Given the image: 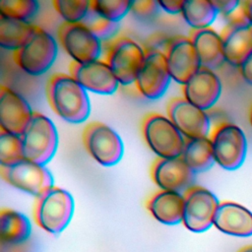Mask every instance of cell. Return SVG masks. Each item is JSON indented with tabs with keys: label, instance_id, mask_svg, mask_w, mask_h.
I'll return each mask as SVG.
<instances>
[{
	"label": "cell",
	"instance_id": "18",
	"mask_svg": "<svg viewBox=\"0 0 252 252\" xmlns=\"http://www.w3.org/2000/svg\"><path fill=\"white\" fill-rule=\"evenodd\" d=\"M33 111L29 102L12 89L0 88L1 130L21 136L32 119Z\"/></svg>",
	"mask_w": 252,
	"mask_h": 252
},
{
	"label": "cell",
	"instance_id": "36",
	"mask_svg": "<svg viewBox=\"0 0 252 252\" xmlns=\"http://www.w3.org/2000/svg\"><path fill=\"white\" fill-rule=\"evenodd\" d=\"M241 7L246 20L252 26V0L241 2Z\"/></svg>",
	"mask_w": 252,
	"mask_h": 252
},
{
	"label": "cell",
	"instance_id": "27",
	"mask_svg": "<svg viewBox=\"0 0 252 252\" xmlns=\"http://www.w3.org/2000/svg\"><path fill=\"white\" fill-rule=\"evenodd\" d=\"M39 4L35 0H1L0 16L29 22L38 11Z\"/></svg>",
	"mask_w": 252,
	"mask_h": 252
},
{
	"label": "cell",
	"instance_id": "6",
	"mask_svg": "<svg viewBox=\"0 0 252 252\" xmlns=\"http://www.w3.org/2000/svg\"><path fill=\"white\" fill-rule=\"evenodd\" d=\"M84 146L90 156L103 166L116 164L123 156V143L119 135L102 122L89 123L82 135Z\"/></svg>",
	"mask_w": 252,
	"mask_h": 252
},
{
	"label": "cell",
	"instance_id": "30",
	"mask_svg": "<svg viewBox=\"0 0 252 252\" xmlns=\"http://www.w3.org/2000/svg\"><path fill=\"white\" fill-rule=\"evenodd\" d=\"M52 4L66 23H81L91 7L88 0H54Z\"/></svg>",
	"mask_w": 252,
	"mask_h": 252
},
{
	"label": "cell",
	"instance_id": "10",
	"mask_svg": "<svg viewBox=\"0 0 252 252\" xmlns=\"http://www.w3.org/2000/svg\"><path fill=\"white\" fill-rule=\"evenodd\" d=\"M184 226L193 232H204L214 225L219 200L210 190L202 186H193L184 194Z\"/></svg>",
	"mask_w": 252,
	"mask_h": 252
},
{
	"label": "cell",
	"instance_id": "33",
	"mask_svg": "<svg viewBox=\"0 0 252 252\" xmlns=\"http://www.w3.org/2000/svg\"><path fill=\"white\" fill-rule=\"evenodd\" d=\"M213 3L217 8L218 13L226 18L238 9L241 2L238 0H215Z\"/></svg>",
	"mask_w": 252,
	"mask_h": 252
},
{
	"label": "cell",
	"instance_id": "5",
	"mask_svg": "<svg viewBox=\"0 0 252 252\" xmlns=\"http://www.w3.org/2000/svg\"><path fill=\"white\" fill-rule=\"evenodd\" d=\"M57 44L54 37L39 27L30 39L14 53L16 64L27 74H44L54 63Z\"/></svg>",
	"mask_w": 252,
	"mask_h": 252
},
{
	"label": "cell",
	"instance_id": "34",
	"mask_svg": "<svg viewBox=\"0 0 252 252\" xmlns=\"http://www.w3.org/2000/svg\"><path fill=\"white\" fill-rule=\"evenodd\" d=\"M159 8L168 14H179L182 11L183 0H162L158 1Z\"/></svg>",
	"mask_w": 252,
	"mask_h": 252
},
{
	"label": "cell",
	"instance_id": "35",
	"mask_svg": "<svg viewBox=\"0 0 252 252\" xmlns=\"http://www.w3.org/2000/svg\"><path fill=\"white\" fill-rule=\"evenodd\" d=\"M240 72L244 81L252 86V51L241 63Z\"/></svg>",
	"mask_w": 252,
	"mask_h": 252
},
{
	"label": "cell",
	"instance_id": "16",
	"mask_svg": "<svg viewBox=\"0 0 252 252\" xmlns=\"http://www.w3.org/2000/svg\"><path fill=\"white\" fill-rule=\"evenodd\" d=\"M70 75L85 90L98 94H112L118 89L119 82L105 61L94 60L88 63L72 61Z\"/></svg>",
	"mask_w": 252,
	"mask_h": 252
},
{
	"label": "cell",
	"instance_id": "11",
	"mask_svg": "<svg viewBox=\"0 0 252 252\" xmlns=\"http://www.w3.org/2000/svg\"><path fill=\"white\" fill-rule=\"evenodd\" d=\"M227 18V26L220 37L225 61L233 66H240L252 51V26L246 20L241 3L238 9Z\"/></svg>",
	"mask_w": 252,
	"mask_h": 252
},
{
	"label": "cell",
	"instance_id": "15",
	"mask_svg": "<svg viewBox=\"0 0 252 252\" xmlns=\"http://www.w3.org/2000/svg\"><path fill=\"white\" fill-rule=\"evenodd\" d=\"M154 182L164 191L184 194L194 186L195 173L181 157L173 158H158L151 169Z\"/></svg>",
	"mask_w": 252,
	"mask_h": 252
},
{
	"label": "cell",
	"instance_id": "25",
	"mask_svg": "<svg viewBox=\"0 0 252 252\" xmlns=\"http://www.w3.org/2000/svg\"><path fill=\"white\" fill-rule=\"evenodd\" d=\"M38 27L29 22L0 16V45L5 49L18 50L30 39Z\"/></svg>",
	"mask_w": 252,
	"mask_h": 252
},
{
	"label": "cell",
	"instance_id": "20",
	"mask_svg": "<svg viewBox=\"0 0 252 252\" xmlns=\"http://www.w3.org/2000/svg\"><path fill=\"white\" fill-rule=\"evenodd\" d=\"M214 225L225 234L248 237L252 235V213L233 202L220 203L215 215Z\"/></svg>",
	"mask_w": 252,
	"mask_h": 252
},
{
	"label": "cell",
	"instance_id": "37",
	"mask_svg": "<svg viewBox=\"0 0 252 252\" xmlns=\"http://www.w3.org/2000/svg\"><path fill=\"white\" fill-rule=\"evenodd\" d=\"M238 252H252V245H249V246L243 247V248H241Z\"/></svg>",
	"mask_w": 252,
	"mask_h": 252
},
{
	"label": "cell",
	"instance_id": "38",
	"mask_svg": "<svg viewBox=\"0 0 252 252\" xmlns=\"http://www.w3.org/2000/svg\"><path fill=\"white\" fill-rule=\"evenodd\" d=\"M250 123H251V126H252V109H251V113H250Z\"/></svg>",
	"mask_w": 252,
	"mask_h": 252
},
{
	"label": "cell",
	"instance_id": "3",
	"mask_svg": "<svg viewBox=\"0 0 252 252\" xmlns=\"http://www.w3.org/2000/svg\"><path fill=\"white\" fill-rule=\"evenodd\" d=\"M20 137L24 158L41 165H45L57 150V130L53 122L41 113L33 112Z\"/></svg>",
	"mask_w": 252,
	"mask_h": 252
},
{
	"label": "cell",
	"instance_id": "17",
	"mask_svg": "<svg viewBox=\"0 0 252 252\" xmlns=\"http://www.w3.org/2000/svg\"><path fill=\"white\" fill-rule=\"evenodd\" d=\"M163 53L171 78L180 85H185L201 68L199 57L189 37L174 38Z\"/></svg>",
	"mask_w": 252,
	"mask_h": 252
},
{
	"label": "cell",
	"instance_id": "21",
	"mask_svg": "<svg viewBox=\"0 0 252 252\" xmlns=\"http://www.w3.org/2000/svg\"><path fill=\"white\" fill-rule=\"evenodd\" d=\"M189 38L195 47L201 67L213 70L225 61L221 37L215 30H193Z\"/></svg>",
	"mask_w": 252,
	"mask_h": 252
},
{
	"label": "cell",
	"instance_id": "14",
	"mask_svg": "<svg viewBox=\"0 0 252 252\" xmlns=\"http://www.w3.org/2000/svg\"><path fill=\"white\" fill-rule=\"evenodd\" d=\"M167 115L187 140L208 137L211 127L208 114L184 97L169 101Z\"/></svg>",
	"mask_w": 252,
	"mask_h": 252
},
{
	"label": "cell",
	"instance_id": "9",
	"mask_svg": "<svg viewBox=\"0 0 252 252\" xmlns=\"http://www.w3.org/2000/svg\"><path fill=\"white\" fill-rule=\"evenodd\" d=\"M145 57L146 52L142 46L134 39L124 36L111 43L105 62L119 84L129 86L135 83Z\"/></svg>",
	"mask_w": 252,
	"mask_h": 252
},
{
	"label": "cell",
	"instance_id": "24",
	"mask_svg": "<svg viewBox=\"0 0 252 252\" xmlns=\"http://www.w3.org/2000/svg\"><path fill=\"white\" fill-rule=\"evenodd\" d=\"M181 158L195 174L207 171L216 162L211 138L186 140Z\"/></svg>",
	"mask_w": 252,
	"mask_h": 252
},
{
	"label": "cell",
	"instance_id": "4",
	"mask_svg": "<svg viewBox=\"0 0 252 252\" xmlns=\"http://www.w3.org/2000/svg\"><path fill=\"white\" fill-rule=\"evenodd\" d=\"M142 131L147 145L158 158L181 157L186 141L168 117L159 113L148 114L143 120Z\"/></svg>",
	"mask_w": 252,
	"mask_h": 252
},
{
	"label": "cell",
	"instance_id": "12",
	"mask_svg": "<svg viewBox=\"0 0 252 252\" xmlns=\"http://www.w3.org/2000/svg\"><path fill=\"white\" fill-rule=\"evenodd\" d=\"M58 38L68 53L77 63L98 60L101 54V42L82 23L64 22L58 29Z\"/></svg>",
	"mask_w": 252,
	"mask_h": 252
},
{
	"label": "cell",
	"instance_id": "1",
	"mask_svg": "<svg viewBox=\"0 0 252 252\" xmlns=\"http://www.w3.org/2000/svg\"><path fill=\"white\" fill-rule=\"evenodd\" d=\"M46 96L53 111L70 123H82L91 112L90 99L84 89L71 75L55 74L46 85Z\"/></svg>",
	"mask_w": 252,
	"mask_h": 252
},
{
	"label": "cell",
	"instance_id": "19",
	"mask_svg": "<svg viewBox=\"0 0 252 252\" xmlns=\"http://www.w3.org/2000/svg\"><path fill=\"white\" fill-rule=\"evenodd\" d=\"M182 91L185 99L199 108L206 110L218 101L221 93V83L213 70L201 67L183 85Z\"/></svg>",
	"mask_w": 252,
	"mask_h": 252
},
{
	"label": "cell",
	"instance_id": "32",
	"mask_svg": "<svg viewBox=\"0 0 252 252\" xmlns=\"http://www.w3.org/2000/svg\"><path fill=\"white\" fill-rule=\"evenodd\" d=\"M159 5L158 1L154 0H140L132 1L130 11L140 18H149L158 13Z\"/></svg>",
	"mask_w": 252,
	"mask_h": 252
},
{
	"label": "cell",
	"instance_id": "29",
	"mask_svg": "<svg viewBox=\"0 0 252 252\" xmlns=\"http://www.w3.org/2000/svg\"><path fill=\"white\" fill-rule=\"evenodd\" d=\"M81 23L99 40L112 37L119 29V24L117 22H112L100 16L91 7Z\"/></svg>",
	"mask_w": 252,
	"mask_h": 252
},
{
	"label": "cell",
	"instance_id": "13",
	"mask_svg": "<svg viewBox=\"0 0 252 252\" xmlns=\"http://www.w3.org/2000/svg\"><path fill=\"white\" fill-rule=\"evenodd\" d=\"M171 79L164 53L159 50L147 51L135 81L140 94L148 99H158L165 94Z\"/></svg>",
	"mask_w": 252,
	"mask_h": 252
},
{
	"label": "cell",
	"instance_id": "2",
	"mask_svg": "<svg viewBox=\"0 0 252 252\" xmlns=\"http://www.w3.org/2000/svg\"><path fill=\"white\" fill-rule=\"evenodd\" d=\"M74 209L72 195L63 188L53 186L35 199L33 219L40 228L56 235L67 227Z\"/></svg>",
	"mask_w": 252,
	"mask_h": 252
},
{
	"label": "cell",
	"instance_id": "31",
	"mask_svg": "<svg viewBox=\"0 0 252 252\" xmlns=\"http://www.w3.org/2000/svg\"><path fill=\"white\" fill-rule=\"evenodd\" d=\"M131 3L129 0H92L91 8L100 16L118 23L130 11Z\"/></svg>",
	"mask_w": 252,
	"mask_h": 252
},
{
	"label": "cell",
	"instance_id": "23",
	"mask_svg": "<svg viewBox=\"0 0 252 252\" xmlns=\"http://www.w3.org/2000/svg\"><path fill=\"white\" fill-rule=\"evenodd\" d=\"M32 224L29 218L12 209H2L0 212V237L4 244L19 245L25 243L31 236Z\"/></svg>",
	"mask_w": 252,
	"mask_h": 252
},
{
	"label": "cell",
	"instance_id": "22",
	"mask_svg": "<svg viewBox=\"0 0 252 252\" xmlns=\"http://www.w3.org/2000/svg\"><path fill=\"white\" fill-rule=\"evenodd\" d=\"M183 194L160 190L154 194L147 203L151 215L159 222L174 225L183 220Z\"/></svg>",
	"mask_w": 252,
	"mask_h": 252
},
{
	"label": "cell",
	"instance_id": "8",
	"mask_svg": "<svg viewBox=\"0 0 252 252\" xmlns=\"http://www.w3.org/2000/svg\"><path fill=\"white\" fill-rule=\"evenodd\" d=\"M211 141L215 161L222 168L234 170L246 158L247 140L243 130L235 124L220 125L212 134Z\"/></svg>",
	"mask_w": 252,
	"mask_h": 252
},
{
	"label": "cell",
	"instance_id": "26",
	"mask_svg": "<svg viewBox=\"0 0 252 252\" xmlns=\"http://www.w3.org/2000/svg\"><path fill=\"white\" fill-rule=\"evenodd\" d=\"M218 14L213 1L208 0H186L181 11L185 22L194 30L210 28Z\"/></svg>",
	"mask_w": 252,
	"mask_h": 252
},
{
	"label": "cell",
	"instance_id": "7",
	"mask_svg": "<svg viewBox=\"0 0 252 252\" xmlns=\"http://www.w3.org/2000/svg\"><path fill=\"white\" fill-rule=\"evenodd\" d=\"M0 173L8 184L35 198L54 186L47 167L27 158L9 166H0Z\"/></svg>",
	"mask_w": 252,
	"mask_h": 252
},
{
	"label": "cell",
	"instance_id": "28",
	"mask_svg": "<svg viewBox=\"0 0 252 252\" xmlns=\"http://www.w3.org/2000/svg\"><path fill=\"white\" fill-rule=\"evenodd\" d=\"M23 158L21 137L0 129V166L12 165Z\"/></svg>",
	"mask_w": 252,
	"mask_h": 252
}]
</instances>
